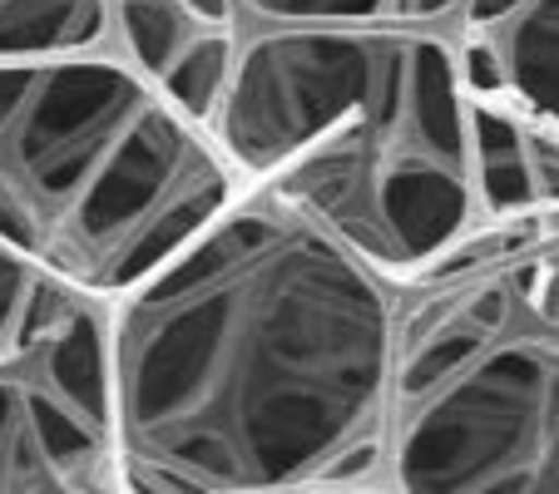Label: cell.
Here are the masks:
<instances>
[{"label":"cell","mask_w":559,"mask_h":494,"mask_svg":"<svg viewBox=\"0 0 559 494\" xmlns=\"http://www.w3.org/2000/svg\"><path fill=\"white\" fill-rule=\"evenodd\" d=\"M396 282L307 213L238 189L109 302L119 494L381 484Z\"/></svg>","instance_id":"cell-1"},{"label":"cell","mask_w":559,"mask_h":494,"mask_svg":"<svg viewBox=\"0 0 559 494\" xmlns=\"http://www.w3.org/2000/svg\"><path fill=\"white\" fill-rule=\"evenodd\" d=\"M209 134L238 189L307 213L396 287L480 222L471 89L436 25H258Z\"/></svg>","instance_id":"cell-2"},{"label":"cell","mask_w":559,"mask_h":494,"mask_svg":"<svg viewBox=\"0 0 559 494\" xmlns=\"http://www.w3.org/2000/svg\"><path fill=\"white\" fill-rule=\"evenodd\" d=\"M386 494H559V208L480 218L396 287Z\"/></svg>","instance_id":"cell-3"},{"label":"cell","mask_w":559,"mask_h":494,"mask_svg":"<svg viewBox=\"0 0 559 494\" xmlns=\"http://www.w3.org/2000/svg\"><path fill=\"white\" fill-rule=\"evenodd\" d=\"M238 198L209 129L109 50L0 60V248L115 302Z\"/></svg>","instance_id":"cell-4"},{"label":"cell","mask_w":559,"mask_h":494,"mask_svg":"<svg viewBox=\"0 0 559 494\" xmlns=\"http://www.w3.org/2000/svg\"><path fill=\"white\" fill-rule=\"evenodd\" d=\"M0 494H119L109 306L0 248Z\"/></svg>","instance_id":"cell-5"},{"label":"cell","mask_w":559,"mask_h":494,"mask_svg":"<svg viewBox=\"0 0 559 494\" xmlns=\"http://www.w3.org/2000/svg\"><path fill=\"white\" fill-rule=\"evenodd\" d=\"M461 80L559 129V0H461L451 21Z\"/></svg>","instance_id":"cell-6"},{"label":"cell","mask_w":559,"mask_h":494,"mask_svg":"<svg viewBox=\"0 0 559 494\" xmlns=\"http://www.w3.org/2000/svg\"><path fill=\"white\" fill-rule=\"evenodd\" d=\"M471 169L480 218L559 208V129L506 99L471 95Z\"/></svg>","instance_id":"cell-7"},{"label":"cell","mask_w":559,"mask_h":494,"mask_svg":"<svg viewBox=\"0 0 559 494\" xmlns=\"http://www.w3.org/2000/svg\"><path fill=\"white\" fill-rule=\"evenodd\" d=\"M115 40L109 0H0V60L105 50Z\"/></svg>","instance_id":"cell-8"},{"label":"cell","mask_w":559,"mask_h":494,"mask_svg":"<svg viewBox=\"0 0 559 494\" xmlns=\"http://www.w3.org/2000/svg\"><path fill=\"white\" fill-rule=\"evenodd\" d=\"M109 11H115L119 50L148 85H158L199 40L228 35V31H203L179 0H109Z\"/></svg>","instance_id":"cell-9"},{"label":"cell","mask_w":559,"mask_h":494,"mask_svg":"<svg viewBox=\"0 0 559 494\" xmlns=\"http://www.w3.org/2000/svg\"><path fill=\"white\" fill-rule=\"evenodd\" d=\"M461 0H238L258 25H436L451 31Z\"/></svg>","instance_id":"cell-10"}]
</instances>
